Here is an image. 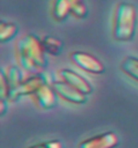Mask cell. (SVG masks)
Returning a JSON list of instances; mask_svg holds the SVG:
<instances>
[{
  "mask_svg": "<svg viewBox=\"0 0 138 148\" xmlns=\"http://www.w3.org/2000/svg\"><path fill=\"white\" fill-rule=\"evenodd\" d=\"M8 102L9 100L6 98H0V116H4L8 110Z\"/></svg>",
  "mask_w": 138,
  "mask_h": 148,
  "instance_id": "obj_17",
  "label": "cell"
},
{
  "mask_svg": "<svg viewBox=\"0 0 138 148\" xmlns=\"http://www.w3.org/2000/svg\"><path fill=\"white\" fill-rule=\"evenodd\" d=\"M0 98H6V100L9 98V85L4 69L0 72Z\"/></svg>",
  "mask_w": 138,
  "mask_h": 148,
  "instance_id": "obj_16",
  "label": "cell"
},
{
  "mask_svg": "<svg viewBox=\"0 0 138 148\" xmlns=\"http://www.w3.org/2000/svg\"><path fill=\"white\" fill-rule=\"evenodd\" d=\"M72 15V3L69 0H53L52 3V17L57 22L66 21Z\"/></svg>",
  "mask_w": 138,
  "mask_h": 148,
  "instance_id": "obj_9",
  "label": "cell"
},
{
  "mask_svg": "<svg viewBox=\"0 0 138 148\" xmlns=\"http://www.w3.org/2000/svg\"><path fill=\"white\" fill-rule=\"evenodd\" d=\"M118 145L119 136L115 132L108 131L81 141L78 148H115Z\"/></svg>",
  "mask_w": 138,
  "mask_h": 148,
  "instance_id": "obj_6",
  "label": "cell"
},
{
  "mask_svg": "<svg viewBox=\"0 0 138 148\" xmlns=\"http://www.w3.org/2000/svg\"><path fill=\"white\" fill-rule=\"evenodd\" d=\"M121 71L130 78L138 82V57L136 56L125 57L121 63Z\"/></svg>",
  "mask_w": 138,
  "mask_h": 148,
  "instance_id": "obj_12",
  "label": "cell"
},
{
  "mask_svg": "<svg viewBox=\"0 0 138 148\" xmlns=\"http://www.w3.org/2000/svg\"><path fill=\"white\" fill-rule=\"evenodd\" d=\"M18 33V26L14 22H0V41L8 42L12 40Z\"/></svg>",
  "mask_w": 138,
  "mask_h": 148,
  "instance_id": "obj_13",
  "label": "cell"
},
{
  "mask_svg": "<svg viewBox=\"0 0 138 148\" xmlns=\"http://www.w3.org/2000/svg\"><path fill=\"white\" fill-rule=\"evenodd\" d=\"M58 74H59L61 80H63V82H66L67 84L73 86V88H75L77 90H79L80 92H83V94L89 96L93 92V86L91 85V83L75 71L63 68L59 71Z\"/></svg>",
  "mask_w": 138,
  "mask_h": 148,
  "instance_id": "obj_7",
  "label": "cell"
},
{
  "mask_svg": "<svg viewBox=\"0 0 138 148\" xmlns=\"http://www.w3.org/2000/svg\"><path fill=\"white\" fill-rule=\"evenodd\" d=\"M16 57L22 69L33 74L42 73L49 66L41 39L33 33L23 35L17 41Z\"/></svg>",
  "mask_w": 138,
  "mask_h": 148,
  "instance_id": "obj_1",
  "label": "cell"
},
{
  "mask_svg": "<svg viewBox=\"0 0 138 148\" xmlns=\"http://www.w3.org/2000/svg\"><path fill=\"white\" fill-rule=\"evenodd\" d=\"M50 83L45 73H36L32 77L24 79L18 88L9 95V102H17L24 96H33L42 85Z\"/></svg>",
  "mask_w": 138,
  "mask_h": 148,
  "instance_id": "obj_3",
  "label": "cell"
},
{
  "mask_svg": "<svg viewBox=\"0 0 138 148\" xmlns=\"http://www.w3.org/2000/svg\"><path fill=\"white\" fill-rule=\"evenodd\" d=\"M70 61L78 67L91 74H103L105 66L95 55L85 51H74L70 53Z\"/></svg>",
  "mask_w": 138,
  "mask_h": 148,
  "instance_id": "obj_4",
  "label": "cell"
},
{
  "mask_svg": "<svg viewBox=\"0 0 138 148\" xmlns=\"http://www.w3.org/2000/svg\"><path fill=\"white\" fill-rule=\"evenodd\" d=\"M5 72V77L8 80V85H9V95L12 91H15L18 86L21 85V83L23 82V75L21 68L17 66H9L6 69H4ZM9 100V98H8Z\"/></svg>",
  "mask_w": 138,
  "mask_h": 148,
  "instance_id": "obj_10",
  "label": "cell"
},
{
  "mask_svg": "<svg viewBox=\"0 0 138 148\" xmlns=\"http://www.w3.org/2000/svg\"><path fill=\"white\" fill-rule=\"evenodd\" d=\"M52 88L59 98L74 104H84L87 102V95L80 92L63 80H56L52 83Z\"/></svg>",
  "mask_w": 138,
  "mask_h": 148,
  "instance_id": "obj_5",
  "label": "cell"
},
{
  "mask_svg": "<svg viewBox=\"0 0 138 148\" xmlns=\"http://www.w3.org/2000/svg\"><path fill=\"white\" fill-rule=\"evenodd\" d=\"M137 28V9L127 1L119 3L113 17V38L127 42L135 38Z\"/></svg>",
  "mask_w": 138,
  "mask_h": 148,
  "instance_id": "obj_2",
  "label": "cell"
},
{
  "mask_svg": "<svg viewBox=\"0 0 138 148\" xmlns=\"http://www.w3.org/2000/svg\"><path fill=\"white\" fill-rule=\"evenodd\" d=\"M28 148H64V145L59 140H51V141H46V142L33 145Z\"/></svg>",
  "mask_w": 138,
  "mask_h": 148,
  "instance_id": "obj_15",
  "label": "cell"
},
{
  "mask_svg": "<svg viewBox=\"0 0 138 148\" xmlns=\"http://www.w3.org/2000/svg\"><path fill=\"white\" fill-rule=\"evenodd\" d=\"M41 44L46 53L52 56H58L63 50V41L52 35H45L41 38Z\"/></svg>",
  "mask_w": 138,
  "mask_h": 148,
  "instance_id": "obj_11",
  "label": "cell"
},
{
  "mask_svg": "<svg viewBox=\"0 0 138 148\" xmlns=\"http://www.w3.org/2000/svg\"><path fill=\"white\" fill-rule=\"evenodd\" d=\"M87 14H89V9H87L85 1L73 6V9H72V15L77 18H85Z\"/></svg>",
  "mask_w": 138,
  "mask_h": 148,
  "instance_id": "obj_14",
  "label": "cell"
},
{
  "mask_svg": "<svg viewBox=\"0 0 138 148\" xmlns=\"http://www.w3.org/2000/svg\"><path fill=\"white\" fill-rule=\"evenodd\" d=\"M32 97L40 109H52L58 104V95L50 83L42 85Z\"/></svg>",
  "mask_w": 138,
  "mask_h": 148,
  "instance_id": "obj_8",
  "label": "cell"
}]
</instances>
